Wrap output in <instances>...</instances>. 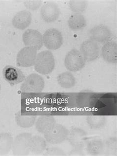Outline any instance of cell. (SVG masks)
Wrapping results in <instances>:
<instances>
[{"label":"cell","mask_w":117,"mask_h":156,"mask_svg":"<svg viewBox=\"0 0 117 156\" xmlns=\"http://www.w3.org/2000/svg\"><path fill=\"white\" fill-rule=\"evenodd\" d=\"M55 57L50 51H44L37 54L34 69L40 74L46 75L51 73L55 69Z\"/></svg>","instance_id":"1"},{"label":"cell","mask_w":117,"mask_h":156,"mask_svg":"<svg viewBox=\"0 0 117 156\" xmlns=\"http://www.w3.org/2000/svg\"><path fill=\"white\" fill-rule=\"evenodd\" d=\"M86 62L80 51L76 48H73L66 55L64 65L68 70L75 72L83 69Z\"/></svg>","instance_id":"2"},{"label":"cell","mask_w":117,"mask_h":156,"mask_svg":"<svg viewBox=\"0 0 117 156\" xmlns=\"http://www.w3.org/2000/svg\"><path fill=\"white\" fill-rule=\"evenodd\" d=\"M43 44L46 48L55 51L60 48L63 43L62 35L56 28L48 29L43 35Z\"/></svg>","instance_id":"3"},{"label":"cell","mask_w":117,"mask_h":156,"mask_svg":"<svg viewBox=\"0 0 117 156\" xmlns=\"http://www.w3.org/2000/svg\"><path fill=\"white\" fill-rule=\"evenodd\" d=\"M44 87V81L40 75L33 73L25 78L20 87L22 92H41Z\"/></svg>","instance_id":"4"},{"label":"cell","mask_w":117,"mask_h":156,"mask_svg":"<svg viewBox=\"0 0 117 156\" xmlns=\"http://www.w3.org/2000/svg\"><path fill=\"white\" fill-rule=\"evenodd\" d=\"M69 132L64 126L56 124L50 131L44 134V138L51 144H59L66 140Z\"/></svg>","instance_id":"5"},{"label":"cell","mask_w":117,"mask_h":156,"mask_svg":"<svg viewBox=\"0 0 117 156\" xmlns=\"http://www.w3.org/2000/svg\"><path fill=\"white\" fill-rule=\"evenodd\" d=\"M37 55V51L32 47H25L20 50L16 56V64L21 67L34 66Z\"/></svg>","instance_id":"6"},{"label":"cell","mask_w":117,"mask_h":156,"mask_svg":"<svg viewBox=\"0 0 117 156\" xmlns=\"http://www.w3.org/2000/svg\"><path fill=\"white\" fill-rule=\"evenodd\" d=\"M32 136L29 133H22L15 137L12 143V152L14 156H27L30 153L29 143Z\"/></svg>","instance_id":"7"},{"label":"cell","mask_w":117,"mask_h":156,"mask_svg":"<svg viewBox=\"0 0 117 156\" xmlns=\"http://www.w3.org/2000/svg\"><path fill=\"white\" fill-rule=\"evenodd\" d=\"M99 44L91 39H88L82 43L80 51L86 61L91 62L96 60L100 55Z\"/></svg>","instance_id":"8"},{"label":"cell","mask_w":117,"mask_h":156,"mask_svg":"<svg viewBox=\"0 0 117 156\" xmlns=\"http://www.w3.org/2000/svg\"><path fill=\"white\" fill-rule=\"evenodd\" d=\"M87 133L83 129L74 128L69 132L67 139L74 149L82 150L87 143Z\"/></svg>","instance_id":"9"},{"label":"cell","mask_w":117,"mask_h":156,"mask_svg":"<svg viewBox=\"0 0 117 156\" xmlns=\"http://www.w3.org/2000/svg\"><path fill=\"white\" fill-rule=\"evenodd\" d=\"M22 40L26 47H32L37 51L43 46V35L37 30L29 29L22 35Z\"/></svg>","instance_id":"10"},{"label":"cell","mask_w":117,"mask_h":156,"mask_svg":"<svg viewBox=\"0 0 117 156\" xmlns=\"http://www.w3.org/2000/svg\"><path fill=\"white\" fill-rule=\"evenodd\" d=\"M89 37L98 43L105 44L109 41L112 37V32L110 29L104 25L95 26L90 30Z\"/></svg>","instance_id":"11"},{"label":"cell","mask_w":117,"mask_h":156,"mask_svg":"<svg viewBox=\"0 0 117 156\" xmlns=\"http://www.w3.org/2000/svg\"><path fill=\"white\" fill-rule=\"evenodd\" d=\"M3 75L4 79L12 86L22 83L25 79V75L20 69L11 65L4 67Z\"/></svg>","instance_id":"12"},{"label":"cell","mask_w":117,"mask_h":156,"mask_svg":"<svg viewBox=\"0 0 117 156\" xmlns=\"http://www.w3.org/2000/svg\"><path fill=\"white\" fill-rule=\"evenodd\" d=\"M60 13L58 6L53 2L46 3L41 9V17L47 23H52L56 21L58 18Z\"/></svg>","instance_id":"13"},{"label":"cell","mask_w":117,"mask_h":156,"mask_svg":"<svg viewBox=\"0 0 117 156\" xmlns=\"http://www.w3.org/2000/svg\"><path fill=\"white\" fill-rule=\"evenodd\" d=\"M102 58L109 63L117 62V44L115 41H108L104 44L101 51Z\"/></svg>","instance_id":"14"},{"label":"cell","mask_w":117,"mask_h":156,"mask_svg":"<svg viewBox=\"0 0 117 156\" xmlns=\"http://www.w3.org/2000/svg\"><path fill=\"white\" fill-rule=\"evenodd\" d=\"M31 13L29 11L24 10L18 12L14 16L12 24L13 27L20 30H24L31 23Z\"/></svg>","instance_id":"15"},{"label":"cell","mask_w":117,"mask_h":156,"mask_svg":"<svg viewBox=\"0 0 117 156\" xmlns=\"http://www.w3.org/2000/svg\"><path fill=\"white\" fill-rule=\"evenodd\" d=\"M56 124V120L52 116H41L35 122L37 130L42 134H45L50 131Z\"/></svg>","instance_id":"16"},{"label":"cell","mask_w":117,"mask_h":156,"mask_svg":"<svg viewBox=\"0 0 117 156\" xmlns=\"http://www.w3.org/2000/svg\"><path fill=\"white\" fill-rule=\"evenodd\" d=\"M47 146V141L44 138L39 135L32 136L29 143L30 152L36 155H40L44 152Z\"/></svg>","instance_id":"17"},{"label":"cell","mask_w":117,"mask_h":156,"mask_svg":"<svg viewBox=\"0 0 117 156\" xmlns=\"http://www.w3.org/2000/svg\"><path fill=\"white\" fill-rule=\"evenodd\" d=\"M57 83L61 87L64 89H71L76 83V80L70 72H64L57 77Z\"/></svg>","instance_id":"18"},{"label":"cell","mask_w":117,"mask_h":156,"mask_svg":"<svg viewBox=\"0 0 117 156\" xmlns=\"http://www.w3.org/2000/svg\"><path fill=\"white\" fill-rule=\"evenodd\" d=\"M87 151L90 155L98 156L103 153L104 144L100 139H94L86 143Z\"/></svg>","instance_id":"19"},{"label":"cell","mask_w":117,"mask_h":156,"mask_svg":"<svg viewBox=\"0 0 117 156\" xmlns=\"http://www.w3.org/2000/svg\"><path fill=\"white\" fill-rule=\"evenodd\" d=\"M36 116L35 115H22L20 111L16 114V123L21 128H31L35 124Z\"/></svg>","instance_id":"20"},{"label":"cell","mask_w":117,"mask_h":156,"mask_svg":"<svg viewBox=\"0 0 117 156\" xmlns=\"http://www.w3.org/2000/svg\"><path fill=\"white\" fill-rule=\"evenodd\" d=\"M68 25L71 30H81L85 28L87 25L86 19L82 14L74 13L69 17Z\"/></svg>","instance_id":"21"},{"label":"cell","mask_w":117,"mask_h":156,"mask_svg":"<svg viewBox=\"0 0 117 156\" xmlns=\"http://www.w3.org/2000/svg\"><path fill=\"white\" fill-rule=\"evenodd\" d=\"M13 141V137L10 133H0V155H5L11 151Z\"/></svg>","instance_id":"22"},{"label":"cell","mask_w":117,"mask_h":156,"mask_svg":"<svg viewBox=\"0 0 117 156\" xmlns=\"http://www.w3.org/2000/svg\"><path fill=\"white\" fill-rule=\"evenodd\" d=\"M87 122L90 129H99L105 126L107 119L104 116L90 115L87 117Z\"/></svg>","instance_id":"23"},{"label":"cell","mask_w":117,"mask_h":156,"mask_svg":"<svg viewBox=\"0 0 117 156\" xmlns=\"http://www.w3.org/2000/svg\"><path fill=\"white\" fill-rule=\"evenodd\" d=\"M69 7L74 13L81 14L86 10L87 2L84 0H71L69 1Z\"/></svg>","instance_id":"24"},{"label":"cell","mask_w":117,"mask_h":156,"mask_svg":"<svg viewBox=\"0 0 117 156\" xmlns=\"http://www.w3.org/2000/svg\"><path fill=\"white\" fill-rule=\"evenodd\" d=\"M44 156H65V153L62 150L57 147H50L46 149Z\"/></svg>","instance_id":"25"},{"label":"cell","mask_w":117,"mask_h":156,"mask_svg":"<svg viewBox=\"0 0 117 156\" xmlns=\"http://www.w3.org/2000/svg\"><path fill=\"white\" fill-rule=\"evenodd\" d=\"M24 5L27 9L31 11H35L38 9L42 4V1L40 0H30L25 1Z\"/></svg>","instance_id":"26"},{"label":"cell","mask_w":117,"mask_h":156,"mask_svg":"<svg viewBox=\"0 0 117 156\" xmlns=\"http://www.w3.org/2000/svg\"><path fill=\"white\" fill-rule=\"evenodd\" d=\"M1 84H0V90H1Z\"/></svg>","instance_id":"27"}]
</instances>
